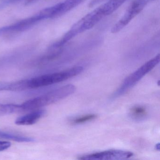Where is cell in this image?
I'll use <instances>...</instances> for the list:
<instances>
[{"mask_svg": "<svg viewBox=\"0 0 160 160\" xmlns=\"http://www.w3.org/2000/svg\"><path fill=\"white\" fill-rule=\"evenodd\" d=\"M104 17L100 7H98L75 23L62 38L53 45L57 48L62 47L77 35L92 28Z\"/></svg>", "mask_w": 160, "mask_h": 160, "instance_id": "2", "label": "cell"}, {"mask_svg": "<svg viewBox=\"0 0 160 160\" xmlns=\"http://www.w3.org/2000/svg\"><path fill=\"white\" fill-rule=\"evenodd\" d=\"M83 0H65V1L60 3V8L57 18L63 15L69 11L80 4Z\"/></svg>", "mask_w": 160, "mask_h": 160, "instance_id": "10", "label": "cell"}, {"mask_svg": "<svg viewBox=\"0 0 160 160\" xmlns=\"http://www.w3.org/2000/svg\"><path fill=\"white\" fill-rule=\"evenodd\" d=\"M12 144L8 141H0V152L3 151L11 147Z\"/></svg>", "mask_w": 160, "mask_h": 160, "instance_id": "16", "label": "cell"}, {"mask_svg": "<svg viewBox=\"0 0 160 160\" xmlns=\"http://www.w3.org/2000/svg\"><path fill=\"white\" fill-rule=\"evenodd\" d=\"M126 0H109L108 2L100 6L104 16L109 15L118 9Z\"/></svg>", "mask_w": 160, "mask_h": 160, "instance_id": "9", "label": "cell"}, {"mask_svg": "<svg viewBox=\"0 0 160 160\" xmlns=\"http://www.w3.org/2000/svg\"><path fill=\"white\" fill-rule=\"evenodd\" d=\"M133 153L130 151L120 150H109L100 152H95L80 156L79 160H123L132 157Z\"/></svg>", "mask_w": 160, "mask_h": 160, "instance_id": "7", "label": "cell"}, {"mask_svg": "<svg viewBox=\"0 0 160 160\" xmlns=\"http://www.w3.org/2000/svg\"><path fill=\"white\" fill-rule=\"evenodd\" d=\"M76 88L74 85H65L53 90L41 96L28 100L20 105L22 111L35 110L52 104L68 97L75 92Z\"/></svg>", "mask_w": 160, "mask_h": 160, "instance_id": "1", "label": "cell"}, {"mask_svg": "<svg viewBox=\"0 0 160 160\" xmlns=\"http://www.w3.org/2000/svg\"><path fill=\"white\" fill-rule=\"evenodd\" d=\"M0 138L9 139L19 142H31L35 141L32 138L19 135L14 134L12 133L7 132L0 131Z\"/></svg>", "mask_w": 160, "mask_h": 160, "instance_id": "11", "label": "cell"}, {"mask_svg": "<svg viewBox=\"0 0 160 160\" xmlns=\"http://www.w3.org/2000/svg\"><path fill=\"white\" fill-rule=\"evenodd\" d=\"M36 1H37V0H26V4H30V3H32Z\"/></svg>", "mask_w": 160, "mask_h": 160, "instance_id": "17", "label": "cell"}, {"mask_svg": "<svg viewBox=\"0 0 160 160\" xmlns=\"http://www.w3.org/2000/svg\"><path fill=\"white\" fill-rule=\"evenodd\" d=\"M22 111L20 105L0 104V116L13 114Z\"/></svg>", "mask_w": 160, "mask_h": 160, "instance_id": "12", "label": "cell"}, {"mask_svg": "<svg viewBox=\"0 0 160 160\" xmlns=\"http://www.w3.org/2000/svg\"><path fill=\"white\" fill-rule=\"evenodd\" d=\"M131 118L136 120H141L147 116L148 112L147 109L141 106H136L132 108L130 111Z\"/></svg>", "mask_w": 160, "mask_h": 160, "instance_id": "13", "label": "cell"}, {"mask_svg": "<svg viewBox=\"0 0 160 160\" xmlns=\"http://www.w3.org/2000/svg\"><path fill=\"white\" fill-rule=\"evenodd\" d=\"M83 68L77 66L62 72L47 74L27 79L28 89L50 86L67 80L82 72Z\"/></svg>", "mask_w": 160, "mask_h": 160, "instance_id": "3", "label": "cell"}, {"mask_svg": "<svg viewBox=\"0 0 160 160\" xmlns=\"http://www.w3.org/2000/svg\"><path fill=\"white\" fill-rule=\"evenodd\" d=\"M156 148L157 149L159 150V149H160V144H158L156 145Z\"/></svg>", "mask_w": 160, "mask_h": 160, "instance_id": "18", "label": "cell"}, {"mask_svg": "<svg viewBox=\"0 0 160 160\" xmlns=\"http://www.w3.org/2000/svg\"><path fill=\"white\" fill-rule=\"evenodd\" d=\"M160 56L159 54L147 62L135 72L127 77L122 84L120 88L114 94V97H118L125 93L139 81L144 76L150 72L160 62Z\"/></svg>", "mask_w": 160, "mask_h": 160, "instance_id": "4", "label": "cell"}, {"mask_svg": "<svg viewBox=\"0 0 160 160\" xmlns=\"http://www.w3.org/2000/svg\"><path fill=\"white\" fill-rule=\"evenodd\" d=\"M20 83L19 81L13 82H0V91H20Z\"/></svg>", "mask_w": 160, "mask_h": 160, "instance_id": "14", "label": "cell"}, {"mask_svg": "<svg viewBox=\"0 0 160 160\" xmlns=\"http://www.w3.org/2000/svg\"><path fill=\"white\" fill-rule=\"evenodd\" d=\"M46 114L44 109H38L21 116L17 119L15 123L18 125H30L36 123Z\"/></svg>", "mask_w": 160, "mask_h": 160, "instance_id": "8", "label": "cell"}, {"mask_svg": "<svg viewBox=\"0 0 160 160\" xmlns=\"http://www.w3.org/2000/svg\"><path fill=\"white\" fill-rule=\"evenodd\" d=\"M148 0H136L131 4L123 16L112 28L111 32L116 33L126 27L145 8Z\"/></svg>", "mask_w": 160, "mask_h": 160, "instance_id": "5", "label": "cell"}, {"mask_svg": "<svg viewBox=\"0 0 160 160\" xmlns=\"http://www.w3.org/2000/svg\"><path fill=\"white\" fill-rule=\"evenodd\" d=\"M97 117L95 114H88L72 119L71 120V123L73 124H82L93 120L96 119Z\"/></svg>", "mask_w": 160, "mask_h": 160, "instance_id": "15", "label": "cell"}, {"mask_svg": "<svg viewBox=\"0 0 160 160\" xmlns=\"http://www.w3.org/2000/svg\"><path fill=\"white\" fill-rule=\"evenodd\" d=\"M46 19L42 11L35 15L23 19L15 24L0 28V34L20 32L28 29L42 20Z\"/></svg>", "mask_w": 160, "mask_h": 160, "instance_id": "6", "label": "cell"}]
</instances>
